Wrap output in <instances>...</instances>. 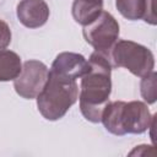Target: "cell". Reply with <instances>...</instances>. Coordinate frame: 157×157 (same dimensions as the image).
Returning a JSON list of instances; mask_svg holds the SVG:
<instances>
[{
    "label": "cell",
    "mask_w": 157,
    "mask_h": 157,
    "mask_svg": "<svg viewBox=\"0 0 157 157\" xmlns=\"http://www.w3.org/2000/svg\"><path fill=\"white\" fill-rule=\"evenodd\" d=\"M113 61L110 52L94 50L88 59V70L81 76L78 103L86 120L99 123L112 92L110 72Z\"/></svg>",
    "instance_id": "1"
},
{
    "label": "cell",
    "mask_w": 157,
    "mask_h": 157,
    "mask_svg": "<svg viewBox=\"0 0 157 157\" xmlns=\"http://www.w3.org/2000/svg\"><path fill=\"white\" fill-rule=\"evenodd\" d=\"M78 99V85L76 80L64 77L49 70L48 80L37 96L39 113L47 120L63 118Z\"/></svg>",
    "instance_id": "2"
},
{
    "label": "cell",
    "mask_w": 157,
    "mask_h": 157,
    "mask_svg": "<svg viewBox=\"0 0 157 157\" xmlns=\"http://www.w3.org/2000/svg\"><path fill=\"white\" fill-rule=\"evenodd\" d=\"M113 67H125L132 75L142 77L155 69L152 52L132 40H117L110 50Z\"/></svg>",
    "instance_id": "3"
},
{
    "label": "cell",
    "mask_w": 157,
    "mask_h": 157,
    "mask_svg": "<svg viewBox=\"0 0 157 157\" xmlns=\"http://www.w3.org/2000/svg\"><path fill=\"white\" fill-rule=\"evenodd\" d=\"M119 23L114 16L103 10L92 22L83 26L82 34L94 50L110 52L119 38Z\"/></svg>",
    "instance_id": "4"
},
{
    "label": "cell",
    "mask_w": 157,
    "mask_h": 157,
    "mask_svg": "<svg viewBox=\"0 0 157 157\" xmlns=\"http://www.w3.org/2000/svg\"><path fill=\"white\" fill-rule=\"evenodd\" d=\"M49 70L39 60H27L22 65L20 75L13 80V88L18 96L26 99L37 98L48 80Z\"/></svg>",
    "instance_id": "5"
},
{
    "label": "cell",
    "mask_w": 157,
    "mask_h": 157,
    "mask_svg": "<svg viewBox=\"0 0 157 157\" xmlns=\"http://www.w3.org/2000/svg\"><path fill=\"white\" fill-rule=\"evenodd\" d=\"M155 115H151L147 105L140 101L124 102L120 110V129L125 134H142L150 129Z\"/></svg>",
    "instance_id": "6"
},
{
    "label": "cell",
    "mask_w": 157,
    "mask_h": 157,
    "mask_svg": "<svg viewBox=\"0 0 157 157\" xmlns=\"http://www.w3.org/2000/svg\"><path fill=\"white\" fill-rule=\"evenodd\" d=\"M88 70V60L78 53L63 52L54 59L50 71L67 78L76 80L83 76Z\"/></svg>",
    "instance_id": "7"
},
{
    "label": "cell",
    "mask_w": 157,
    "mask_h": 157,
    "mask_svg": "<svg viewBox=\"0 0 157 157\" xmlns=\"http://www.w3.org/2000/svg\"><path fill=\"white\" fill-rule=\"evenodd\" d=\"M17 18L27 28L42 27L49 18V6L44 0H21L17 5Z\"/></svg>",
    "instance_id": "8"
},
{
    "label": "cell",
    "mask_w": 157,
    "mask_h": 157,
    "mask_svg": "<svg viewBox=\"0 0 157 157\" xmlns=\"http://www.w3.org/2000/svg\"><path fill=\"white\" fill-rule=\"evenodd\" d=\"M103 11V0H74L71 12L74 20L86 26Z\"/></svg>",
    "instance_id": "9"
},
{
    "label": "cell",
    "mask_w": 157,
    "mask_h": 157,
    "mask_svg": "<svg viewBox=\"0 0 157 157\" xmlns=\"http://www.w3.org/2000/svg\"><path fill=\"white\" fill-rule=\"evenodd\" d=\"M22 70L21 58L17 53L2 49L0 50V81L15 80Z\"/></svg>",
    "instance_id": "10"
},
{
    "label": "cell",
    "mask_w": 157,
    "mask_h": 157,
    "mask_svg": "<svg viewBox=\"0 0 157 157\" xmlns=\"http://www.w3.org/2000/svg\"><path fill=\"white\" fill-rule=\"evenodd\" d=\"M148 2L150 0H115V6L121 16L136 21L145 17Z\"/></svg>",
    "instance_id": "11"
},
{
    "label": "cell",
    "mask_w": 157,
    "mask_h": 157,
    "mask_svg": "<svg viewBox=\"0 0 157 157\" xmlns=\"http://www.w3.org/2000/svg\"><path fill=\"white\" fill-rule=\"evenodd\" d=\"M156 81H157V74L155 71H151L150 74L142 76L141 83H140V91L141 96L148 104H152L156 102Z\"/></svg>",
    "instance_id": "12"
},
{
    "label": "cell",
    "mask_w": 157,
    "mask_h": 157,
    "mask_svg": "<svg viewBox=\"0 0 157 157\" xmlns=\"http://www.w3.org/2000/svg\"><path fill=\"white\" fill-rule=\"evenodd\" d=\"M11 42V29L6 22L0 20V50L6 49Z\"/></svg>",
    "instance_id": "13"
}]
</instances>
